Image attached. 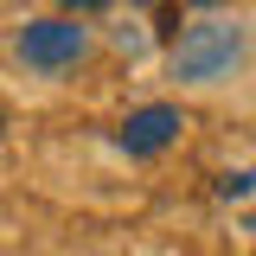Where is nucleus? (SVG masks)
Wrapping results in <instances>:
<instances>
[{
  "mask_svg": "<svg viewBox=\"0 0 256 256\" xmlns=\"http://www.w3.org/2000/svg\"><path fill=\"white\" fill-rule=\"evenodd\" d=\"M244 52H250L244 20H198L173 38V77L180 84H224V77H237Z\"/></svg>",
  "mask_w": 256,
  "mask_h": 256,
  "instance_id": "nucleus-1",
  "label": "nucleus"
},
{
  "mask_svg": "<svg viewBox=\"0 0 256 256\" xmlns=\"http://www.w3.org/2000/svg\"><path fill=\"white\" fill-rule=\"evenodd\" d=\"M84 45H90V32L77 26V20H32L26 32H20V58L32 64V70H70V64L84 58Z\"/></svg>",
  "mask_w": 256,
  "mask_h": 256,
  "instance_id": "nucleus-2",
  "label": "nucleus"
},
{
  "mask_svg": "<svg viewBox=\"0 0 256 256\" xmlns=\"http://www.w3.org/2000/svg\"><path fill=\"white\" fill-rule=\"evenodd\" d=\"M173 141H180V109H173V102H148V109H134L122 122V148L134 160L160 154V148H173Z\"/></svg>",
  "mask_w": 256,
  "mask_h": 256,
  "instance_id": "nucleus-3",
  "label": "nucleus"
},
{
  "mask_svg": "<svg viewBox=\"0 0 256 256\" xmlns=\"http://www.w3.org/2000/svg\"><path fill=\"white\" fill-rule=\"evenodd\" d=\"M64 6H70V13H96L102 0H64Z\"/></svg>",
  "mask_w": 256,
  "mask_h": 256,
  "instance_id": "nucleus-4",
  "label": "nucleus"
},
{
  "mask_svg": "<svg viewBox=\"0 0 256 256\" xmlns=\"http://www.w3.org/2000/svg\"><path fill=\"white\" fill-rule=\"evenodd\" d=\"M192 6H224V0H192Z\"/></svg>",
  "mask_w": 256,
  "mask_h": 256,
  "instance_id": "nucleus-5",
  "label": "nucleus"
}]
</instances>
